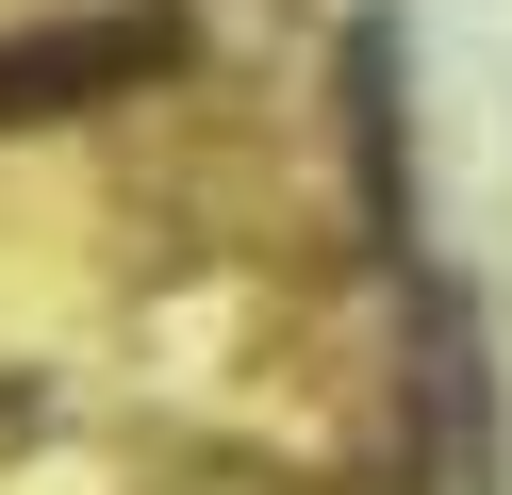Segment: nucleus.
<instances>
[{
    "label": "nucleus",
    "mask_w": 512,
    "mask_h": 495,
    "mask_svg": "<svg viewBox=\"0 0 512 495\" xmlns=\"http://www.w3.org/2000/svg\"><path fill=\"white\" fill-rule=\"evenodd\" d=\"M133 66H166V33L149 17H116V33H34V50H0V116H50V99H100V83H133Z\"/></svg>",
    "instance_id": "1"
}]
</instances>
